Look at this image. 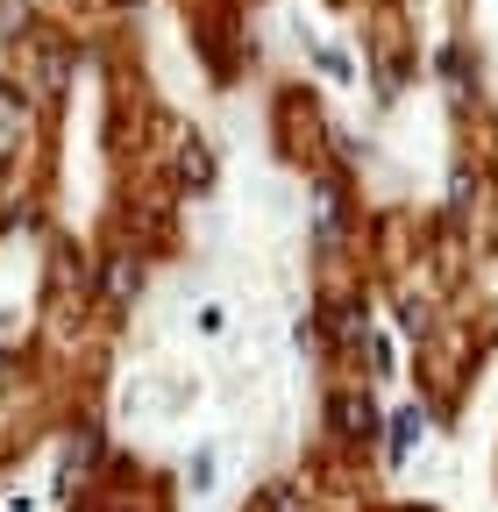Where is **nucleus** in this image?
<instances>
[{
	"mask_svg": "<svg viewBox=\"0 0 498 512\" xmlns=\"http://www.w3.org/2000/svg\"><path fill=\"white\" fill-rule=\"evenodd\" d=\"M314 57H321V72H328V79H356V72H349V57H342V50H314Z\"/></svg>",
	"mask_w": 498,
	"mask_h": 512,
	"instance_id": "obj_9",
	"label": "nucleus"
},
{
	"mask_svg": "<svg viewBox=\"0 0 498 512\" xmlns=\"http://www.w3.org/2000/svg\"><path fill=\"white\" fill-rule=\"evenodd\" d=\"M420 427H427V413H420V406H406V413L392 420V463H406V456H413V441H420Z\"/></svg>",
	"mask_w": 498,
	"mask_h": 512,
	"instance_id": "obj_5",
	"label": "nucleus"
},
{
	"mask_svg": "<svg viewBox=\"0 0 498 512\" xmlns=\"http://www.w3.org/2000/svg\"><path fill=\"white\" fill-rule=\"evenodd\" d=\"M185 477H193V491H207V484H214V448H200V456L185 463Z\"/></svg>",
	"mask_w": 498,
	"mask_h": 512,
	"instance_id": "obj_8",
	"label": "nucleus"
},
{
	"mask_svg": "<svg viewBox=\"0 0 498 512\" xmlns=\"http://www.w3.org/2000/svg\"><path fill=\"white\" fill-rule=\"evenodd\" d=\"M178 178H185V185H214V150H207L200 136L178 150Z\"/></svg>",
	"mask_w": 498,
	"mask_h": 512,
	"instance_id": "obj_2",
	"label": "nucleus"
},
{
	"mask_svg": "<svg viewBox=\"0 0 498 512\" xmlns=\"http://www.w3.org/2000/svg\"><path fill=\"white\" fill-rule=\"evenodd\" d=\"M136 285H143L136 256H114V264H107V299H114V306H129V299H136Z\"/></svg>",
	"mask_w": 498,
	"mask_h": 512,
	"instance_id": "obj_3",
	"label": "nucleus"
},
{
	"mask_svg": "<svg viewBox=\"0 0 498 512\" xmlns=\"http://www.w3.org/2000/svg\"><path fill=\"white\" fill-rule=\"evenodd\" d=\"M22 121H29V107H22V93H0V157H8V150L22 143Z\"/></svg>",
	"mask_w": 498,
	"mask_h": 512,
	"instance_id": "obj_4",
	"label": "nucleus"
},
{
	"mask_svg": "<svg viewBox=\"0 0 498 512\" xmlns=\"http://www.w3.org/2000/svg\"><path fill=\"white\" fill-rule=\"evenodd\" d=\"M328 420H335L342 434H378V406H370V399H356V392H335Z\"/></svg>",
	"mask_w": 498,
	"mask_h": 512,
	"instance_id": "obj_1",
	"label": "nucleus"
},
{
	"mask_svg": "<svg viewBox=\"0 0 498 512\" xmlns=\"http://www.w3.org/2000/svg\"><path fill=\"white\" fill-rule=\"evenodd\" d=\"M335 242H342V192L321 185V249H335Z\"/></svg>",
	"mask_w": 498,
	"mask_h": 512,
	"instance_id": "obj_6",
	"label": "nucleus"
},
{
	"mask_svg": "<svg viewBox=\"0 0 498 512\" xmlns=\"http://www.w3.org/2000/svg\"><path fill=\"white\" fill-rule=\"evenodd\" d=\"M470 200H477V178H470V171H456V178H449V207H456V214H463V207H470Z\"/></svg>",
	"mask_w": 498,
	"mask_h": 512,
	"instance_id": "obj_7",
	"label": "nucleus"
}]
</instances>
